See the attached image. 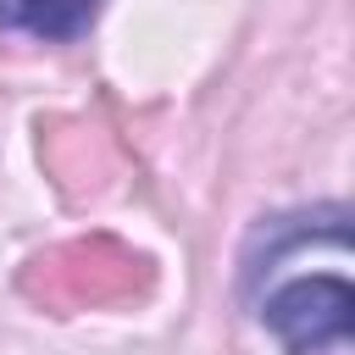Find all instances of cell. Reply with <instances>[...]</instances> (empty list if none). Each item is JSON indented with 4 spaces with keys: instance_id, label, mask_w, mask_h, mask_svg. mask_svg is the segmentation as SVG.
<instances>
[{
    "instance_id": "cell-3",
    "label": "cell",
    "mask_w": 355,
    "mask_h": 355,
    "mask_svg": "<svg viewBox=\"0 0 355 355\" xmlns=\"http://www.w3.org/2000/svg\"><path fill=\"white\" fill-rule=\"evenodd\" d=\"M39 161L50 172V183L61 189V200H72V205L89 200V194H100L116 178L111 139L94 122H83V116H50V122H39Z\"/></svg>"
},
{
    "instance_id": "cell-2",
    "label": "cell",
    "mask_w": 355,
    "mask_h": 355,
    "mask_svg": "<svg viewBox=\"0 0 355 355\" xmlns=\"http://www.w3.org/2000/svg\"><path fill=\"white\" fill-rule=\"evenodd\" d=\"M261 322L283 338L288 355L344 349L355 327V288L344 277H294L272 300H261Z\"/></svg>"
},
{
    "instance_id": "cell-1",
    "label": "cell",
    "mask_w": 355,
    "mask_h": 355,
    "mask_svg": "<svg viewBox=\"0 0 355 355\" xmlns=\"http://www.w3.org/2000/svg\"><path fill=\"white\" fill-rule=\"evenodd\" d=\"M155 283L150 261L139 250H128L111 233H89V239H67L39 250L22 272L17 288L22 300H33L39 311L72 316V311H105V305H128Z\"/></svg>"
},
{
    "instance_id": "cell-4",
    "label": "cell",
    "mask_w": 355,
    "mask_h": 355,
    "mask_svg": "<svg viewBox=\"0 0 355 355\" xmlns=\"http://www.w3.org/2000/svg\"><path fill=\"white\" fill-rule=\"evenodd\" d=\"M100 17V0H0V28L67 44Z\"/></svg>"
}]
</instances>
